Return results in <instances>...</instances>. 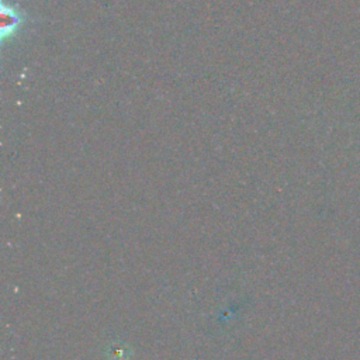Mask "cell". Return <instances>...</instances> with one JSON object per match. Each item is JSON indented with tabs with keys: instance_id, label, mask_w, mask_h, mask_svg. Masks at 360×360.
Listing matches in <instances>:
<instances>
[{
	"instance_id": "obj_1",
	"label": "cell",
	"mask_w": 360,
	"mask_h": 360,
	"mask_svg": "<svg viewBox=\"0 0 360 360\" xmlns=\"http://www.w3.org/2000/svg\"><path fill=\"white\" fill-rule=\"evenodd\" d=\"M3 13H6L8 15V18L3 17V37L7 35L8 32H14L15 28L18 27L20 24V15L13 11V10H3Z\"/></svg>"
}]
</instances>
